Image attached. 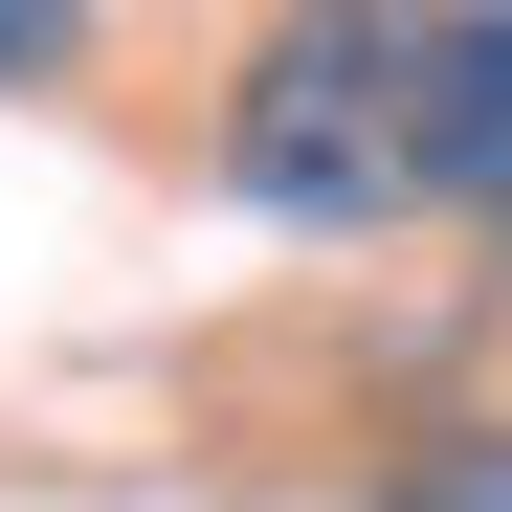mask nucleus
<instances>
[{
	"instance_id": "20e7f679",
	"label": "nucleus",
	"mask_w": 512,
	"mask_h": 512,
	"mask_svg": "<svg viewBox=\"0 0 512 512\" xmlns=\"http://www.w3.org/2000/svg\"><path fill=\"white\" fill-rule=\"evenodd\" d=\"M90 67V0H0V90H67Z\"/></svg>"
},
{
	"instance_id": "7ed1b4c3",
	"label": "nucleus",
	"mask_w": 512,
	"mask_h": 512,
	"mask_svg": "<svg viewBox=\"0 0 512 512\" xmlns=\"http://www.w3.org/2000/svg\"><path fill=\"white\" fill-rule=\"evenodd\" d=\"M379 512H512V423H468V446H423Z\"/></svg>"
},
{
	"instance_id": "f257e3e1",
	"label": "nucleus",
	"mask_w": 512,
	"mask_h": 512,
	"mask_svg": "<svg viewBox=\"0 0 512 512\" xmlns=\"http://www.w3.org/2000/svg\"><path fill=\"white\" fill-rule=\"evenodd\" d=\"M423 134H446V0H268L223 67V179L290 245L423 223Z\"/></svg>"
},
{
	"instance_id": "f03ea898",
	"label": "nucleus",
	"mask_w": 512,
	"mask_h": 512,
	"mask_svg": "<svg viewBox=\"0 0 512 512\" xmlns=\"http://www.w3.org/2000/svg\"><path fill=\"white\" fill-rule=\"evenodd\" d=\"M423 201L512 245V0H446V134H423Z\"/></svg>"
}]
</instances>
